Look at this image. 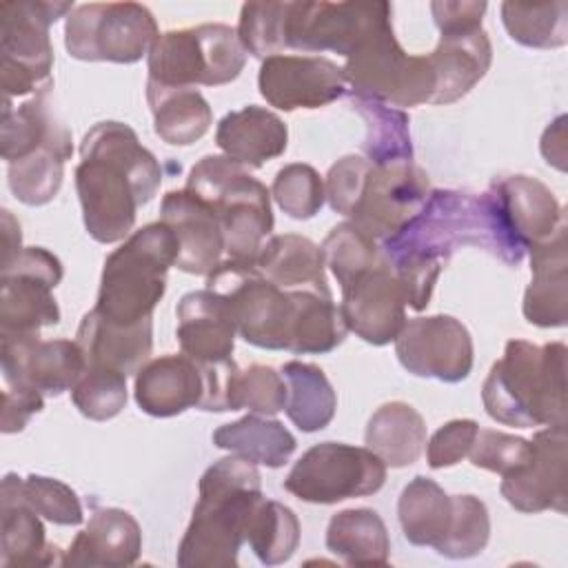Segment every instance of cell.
<instances>
[{"mask_svg": "<svg viewBox=\"0 0 568 568\" xmlns=\"http://www.w3.org/2000/svg\"><path fill=\"white\" fill-rule=\"evenodd\" d=\"M322 253L326 266L333 271L337 284L342 286L355 273L373 264L382 255V246L355 224L342 222L333 226L331 233L324 237Z\"/></svg>", "mask_w": 568, "mask_h": 568, "instance_id": "obj_48", "label": "cell"}, {"mask_svg": "<svg viewBox=\"0 0 568 568\" xmlns=\"http://www.w3.org/2000/svg\"><path fill=\"white\" fill-rule=\"evenodd\" d=\"M60 548L47 544L40 515L11 488L0 486V564L4 568L62 564Z\"/></svg>", "mask_w": 568, "mask_h": 568, "instance_id": "obj_32", "label": "cell"}, {"mask_svg": "<svg viewBox=\"0 0 568 568\" xmlns=\"http://www.w3.org/2000/svg\"><path fill=\"white\" fill-rule=\"evenodd\" d=\"M541 153L548 164L566 171V115H559L541 135Z\"/></svg>", "mask_w": 568, "mask_h": 568, "instance_id": "obj_54", "label": "cell"}, {"mask_svg": "<svg viewBox=\"0 0 568 568\" xmlns=\"http://www.w3.org/2000/svg\"><path fill=\"white\" fill-rule=\"evenodd\" d=\"M486 2H448L435 0L430 2V11L439 33L444 31H462V29H477L481 27V18L486 13Z\"/></svg>", "mask_w": 568, "mask_h": 568, "instance_id": "obj_52", "label": "cell"}, {"mask_svg": "<svg viewBox=\"0 0 568 568\" xmlns=\"http://www.w3.org/2000/svg\"><path fill=\"white\" fill-rule=\"evenodd\" d=\"M264 499L257 464L229 455L200 477V497L178 546L180 568H235L248 521Z\"/></svg>", "mask_w": 568, "mask_h": 568, "instance_id": "obj_3", "label": "cell"}, {"mask_svg": "<svg viewBox=\"0 0 568 568\" xmlns=\"http://www.w3.org/2000/svg\"><path fill=\"white\" fill-rule=\"evenodd\" d=\"M178 342L184 355L197 364H215L233 359L235 315L231 302L211 288L182 295L175 308Z\"/></svg>", "mask_w": 568, "mask_h": 568, "instance_id": "obj_23", "label": "cell"}, {"mask_svg": "<svg viewBox=\"0 0 568 568\" xmlns=\"http://www.w3.org/2000/svg\"><path fill=\"white\" fill-rule=\"evenodd\" d=\"M430 191L426 171L415 162L393 166L371 164L346 217L373 240L384 242L419 213Z\"/></svg>", "mask_w": 568, "mask_h": 568, "instance_id": "obj_16", "label": "cell"}, {"mask_svg": "<svg viewBox=\"0 0 568 568\" xmlns=\"http://www.w3.org/2000/svg\"><path fill=\"white\" fill-rule=\"evenodd\" d=\"M324 266L322 246L295 233L268 237L255 260V268L280 288H311L333 295Z\"/></svg>", "mask_w": 568, "mask_h": 568, "instance_id": "obj_31", "label": "cell"}, {"mask_svg": "<svg viewBox=\"0 0 568 568\" xmlns=\"http://www.w3.org/2000/svg\"><path fill=\"white\" fill-rule=\"evenodd\" d=\"M271 193L277 206L293 220H311L320 213L326 191L320 173L311 164L293 162L275 173Z\"/></svg>", "mask_w": 568, "mask_h": 568, "instance_id": "obj_47", "label": "cell"}, {"mask_svg": "<svg viewBox=\"0 0 568 568\" xmlns=\"http://www.w3.org/2000/svg\"><path fill=\"white\" fill-rule=\"evenodd\" d=\"M477 430H479V424L475 419L446 422L428 439V446H426L428 466L437 470V468H448L462 462L468 455L477 437Z\"/></svg>", "mask_w": 568, "mask_h": 568, "instance_id": "obj_51", "label": "cell"}, {"mask_svg": "<svg viewBox=\"0 0 568 568\" xmlns=\"http://www.w3.org/2000/svg\"><path fill=\"white\" fill-rule=\"evenodd\" d=\"M532 453V444L524 437H515L493 428H479L468 450L470 464L497 475H508L521 468Z\"/></svg>", "mask_w": 568, "mask_h": 568, "instance_id": "obj_50", "label": "cell"}, {"mask_svg": "<svg viewBox=\"0 0 568 568\" xmlns=\"http://www.w3.org/2000/svg\"><path fill=\"white\" fill-rule=\"evenodd\" d=\"M53 89V87H51ZM51 89L36 93L20 106H11V98L2 102V160L16 162L40 149H51L64 160H71L73 144L71 131L64 126L60 115L51 104Z\"/></svg>", "mask_w": 568, "mask_h": 568, "instance_id": "obj_25", "label": "cell"}, {"mask_svg": "<svg viewBox=\"0 0 568 568\" xmlns=\"http://www.w3.org/2000/svg\"><path fill=\"white\" fill-rule=\"evenodd\" d=\"M257 87L262 98L280 109H320L346 91L342 67L322 55L277 53L260 64Z\"/></svg>", "mask_w": 568, "mask_h": 568, "instance_id": "obj_20", "label": "cell"}, {"mask_svg": "<svg viewBox=\"0 0 568 568\" xmlns=\"http://www.w3.org/2000/svg\"><path fill=\"white\" fill-rule=\"evenodd\" d=\"M386 481V464L368 448L322 442L311 446L288 470L284 488L308 504H337L377 493Z\"/></svg>", "mask_w": 568, "mask_h": 568, "instance_id": "obj_12", "label": "cell"}, {"mask_svg": "<svg viewBox=\"0 0 568 568\" xmlns=\"http://www.w3.org/2000/svg\"><path fill=\"white\" fill-rule=\"evenodd\" d=\"M532 280L524 293V317L541 328L566 326L568 320V253L566 224L530 248Z\"/></svg>", "mask_w": 568, "mask_h": 568, "instance_id": "obj_28", "label": "cell"}, {"mask_svg": "<svg viewBox=\"0 0 568 568\" xmlns=\"http://www.w3.org/2000/svg\"><path fill=\"white\" fill-rule=\"evenodd\" d=\"M501 22L515 42L530 49H557L568 42V4L564 0L501 2Z\"/></svg>", "mask_w": 568, "mask_h": 568, "instance_id": "obj_40", "label": "cell"}, {"mask_svg": "<svg viewBox=\"0 0 568 568\" xmlns=\"http://www.w3.org/2000/svg\"><path fill=\"white\" fill-rule=\"evenodd\" d=\"M428 60L435 71V95L430 104H450L464 98L486 75L493 62V44L481 27L444 31Z\"/></svg>", "mask_w": 568, "mask_h": 568, "instance_id": "obj_26", "label": "cell"}, {"mask_svg": "<svg viewBox=\"0 0 568 568\" xmlns=\"http://www.w3.org/2000/svg\"><path fill=\"white\" fill-rule=\"evenodd\" d=\"M73 9V2L58 0H16L0 4V82L4 98L40 93L53 87L49 29Z\"/></svg>", "mask_w": 568, "mask_h": 568, "instance_id": "obj_9", "label": "cell"}, {"mask_svg": "<svg viewBox=\"0 0 568 568\" xmlns=\"http://www.w3.org/2000/svg\"><path fill=\"white\" fill-rule=\"evenodd\" d=\"M44 408V395L29 388H7L2 404V433L22 430L29 419Z\"/></svg>", "mask_w": 568, "mask_h": 568, "instance_id": "obj_53", "label": "cell"}, {"mask_svg": "<svg viewBox=\"0 0 568 568\" xmlns=\"http://www.w3.org/2000/svg\"><path fill=\"white\" fill-rule=\"evenodd\" d=\"M71 399L75 408L93 422L113 419L129 399L126 375L104 366H87L71 388Z\"/></svg>", "mask_w": 568, "mask_h": 568, "instance_id": "obj_45", "label": "cell"}, {"mask_svg": "<svg viewBox=\"0 0 568 568\" xmlns=\"http://www.w3.org/2000/svg\"><path fill=\"white\" fill-rule=\"evenodd\" d=\"M206 382L202 364L189 355L149 359L135 375V402L151 417H173L200 408Z\"/></svg>", "mask_w": 568, "mask_h": 568, "instance_id": "obj_24", "label": "cell"}, {"mask_svg": "<svg viewBox=\"0 0 568 568\" xmlns=\"http://www.w3.org/2000/svg\"><path fill=\"white\" fill-rule=\"evenodd\" d=\"M22 233H20V222L11 215V211L2 209V266L9 264L20 251Z\"/></svg>", "mask_w": 568, "mask_h": 568, "instance_id": "obj_55", "label": "cell"}, {"mask_svg": "<svg viewBox=\"0 0 568 568\" xmlns=\"http://www.w3.org/2000/svg\"><path fill=\"white\" fill-rule=\"evenodd\" d=\"M286 382V415L302 433H315L331 424L337 395L324 371L308 362H286L282 366Z\"/></svg>", "mask_w": 568, "mask_h": 568, "instance_id": "obj_38", "label": "cell"}, {"mask_svg": "<svg viewBox=\"0 0 568 568\" xmlns=\"http://www.w3.org/2000/svg\"><path fill=\"white\" fill-rule=\"evenodd\" d=\"M142 552V530L122 508H98L62 555V566H133Z\"/></svg>", "mask_w": 568, "mask_h": 568, "instance_id": "obj_27", "label": "cell"}, {"mask_svg": "<svg viewBox=\"0 0 568 568\" xmlns=\"http://www.w3.org/2000/svg\"><path fill=\"white\" fill-rule=\"evenodd\" d=\"M184 189L213 209L224 235V260L255 264L273 231L268 189L226 155H204Z\"/></svg>", "mask_w": 568, "mask_h": 568, "instance_id": "obj_6", "label": "cell"}, {"mask_svg": "<svg viewBox=\"0 0 568 568\" xmlns=\"http://www.w3.org/2000/svg\"><path fill=\"white\" fill-rule=\"evenodd\" d=\"M246 544L264 566L288 561L300 544L297 515L288 506L264 497L248 521Z\"/></svg>", "mask_w": 568, "mask_h": 568, "instance_id": "obj_41", "label": "cell"}, {"mask_svg": "<svg viewBox=\"0 0 568 568\" xmlns=\"http://www.w3.org/2000/svg\"><path fill=\"white\" fill-rule=\"evenodd\" d=\"M453 515L444 539L435 550L448 559H468L479 555L490 539V517L486 504L475 495H450Z\"/></svg>", "mask_w": 568, "mask_h": 568, "instance_id": "obj_44", "label": "cell"}, {"mask_svg": "<svg viewBox=\"0 0 568 568\" xmlns=\"http://www.w3.org/2000/svg\"><path fill=\"white\" fill-rule=\"evenodd\" d=\"M75 342L84 355L87 366H104L129 375L149 362L153 348V320L135 326H118L104 322L93 308L84 313Z\"/></svg>", "mask_w": 568, "mask_h": 568, "instance_id": "obj_29", "label": "cell"}, {"mask_svg": "<svg viewBox=\"0 0 568 568\" xmlns=\"http://www.w3.org/2000/svg\"><path fill=\"white\" fill-rule=\"evenodd\" d=\"M206 288L231 302L237 333L246 344L266 351H295L311 288H280L255 264L233 260H222L206 275Z\"/></svg>", "mask_w": 568, "mask_h": 568, "instance_id": "obj_7", "label": "cell"}, {"mask_svg": "<svg viewBox=\"0 0 568 568\" xmlns=\"http://www.w3.org/2000/svg\"><path fill=\"white\" fill-rule=\"evenodd\" d=\"M453 497L430 477H413L397 501V517L404 537L413 546H437L450 524Z\"/></svg>", "mask_w": 568, "mask_h": 568, "instance_id": "obj_37", "label": "cell"}, {"mask_svg": "<svg viewBox=\"0 0 568 568\" xmlns=\"http://www.w3.org/2000/svg\"><path fill=\"white\" fill-rule=\"evenodd\" d=\"M146 102L153 113V131L166 144L189 146L202 140L213 124V111L197 89L146 80Z\"/></svg>", "mask_w": 568, "mask_h": 568, "instance_id": "obj_33", "label": "cell"}, {"mask_svg": "<svg viewBox=\"0 0 568 568\" xmlns=\"http://www.w3.org/2000/svg\"><path fill=\"white\" fill-rule=\"evenodd\" d=\"M390 18L388 2H286L284 51H333L348 58L371 31Z\"/></svg>", "mask_w": 568, "mask_h": 568, "instance_id": "obj_14", "label": "cell"}, {"mask_svg": "<svg viewBox=\"0 0 568 568\" xmlns=\"http://www.w3.org/2000/svg\"><path fill=\"white\" fill-rule=\"evenodd\" d=\"M64 158L51 149H40L27 158L9 162L7 182L11 193L27 206L51 202L64 178Z\"/></svg>", "mask_w": 568, "mask_h": 568, "instance_id": "obj_43", "label": "cell"}, {"mask_svg": "<svg viewBox=\"0 0 568 568\" xmlns=\"http://www.w3.org/2000/svg\"><path fill=\"white\" fill-rule=\"evenodd\" d=\"M326 548L348 566H386L390 539L384 519L373 508H346L331 517Z\"/></svg>", "mask_w": 568, "mask_h": 568, "instance_id": "obj_35", "label": "cell"}, {"mask_svg": "<svg viewBox=\"0 0 568 568\" xmlns=\"http://www.w3.org/2000/svg\"><path fill=\"white\" fill-rule=\"evenodd\" d=\"M286 2H246L240 11L237 38L246 53L271 58L284 51Z\"/></svg>", "mask_w": 568, "mask_h": 568, "instance_id": "obj_49", "label": "cell"}, {"mask_svg": "<svg viewBox=\"0 0 568 568\" xmlns=\"http://www.w3.org/2000/svg\"><path fill=\"white\" fill-rule=\"evenodd\" d=\"M530 459L504 475L501 495L519 513H566L568 499V435L566 424L546 426L530 439Z\"/></svg>", "mask_w": 568, "mask_h": 568, "instance_id": "obj_18", "label": "cell"}, {"mask_svg": "<svg viewBox=\"0 0 568 568\" xmlns=\"http://www.w3.org/2000/svg\"><path fill=\"white\" fill-rule=\"evenodd\" d=\"M175 257L178 240L162 220L133 231L104 260L93 311L118 326L153 320V308L166 291V273L175 266Z\"/></svg>", "mask_w": 568, "mask_h": 568, "instance_id": "obj_5", "label": "cell"}, {"mask_svg": "<svg viewBox=\"0 0 568 568\" xmlns=\"http://www.w3.org/2000/svg\"><path fill=\"white\" fill-rule=\"evenodd\" d=\"M395 355L410 375L455 384L473 368V337L453 315L413 317L395 337Z\"/></svg>", "mask_w": 568, "mask_h": 568, "instance_id": "obj_17", "label": "cell"}, {"mask_svg": "<svg viewBox=\"0 0 568 568\" xmlns=\"http://www.w3.org/2000/svg\"><path fill=\"white\" fill-rule=\"evenodd\" d=\"M344 80L351 93L404 109L430 102L435 71L428 55H408L395 38L393 20L371 31L346 58Z\"/></svg>", "mask_w": 568, "mask_h": 568, "instance_id": "obj_10", "label": "cell"}, {"mask_svg": "<svg viewBox=\"0 0 568 568\" xmlns=\"http://www.w3.org/2000/svg\"><path fill=\"white\" fill-rule=\"evenodd\" d=\"M364 442L386 466H410L426 446L424 417L406 402H386L371 415Z\"/></svg>", "mask_w": 568, "mask_h": 568, "instance_id": "obj_34", "label": "cell"}, {"mask_svg": "<svg viewBox=\"0 0 568 568\" xmlns=\"http://www.w3.org/2000/svg\"><path fill=\"white\" fill-rule=\"evenodd\" d=\"M215 144L242 166L260 169L288 146V129L273 111L248 104L226 113L215 129Z\"/></svg>", "mask_w": 568, "mask_h": 568, "instance_id": "obj_30", "label": "cell"}, {"mask_svg": "<svg viewBox=\"0 0 568 568\" xmlns=\"http://www.w3.org/2000/svg\"><path fill=\"white\" fill-rule=\"evenodd\" d=\"M246 64V49L229 24L171 29L155 38L146 69L149 80L164 87H220L233 82Z\"/></svg>", "mask_w": 568, "mask_h": 568, "instance_id": "obj_8", "label": "cell"}, {"mask_svg": "<svg viewBox=\"0 0 568 568\" xmlns=\"http://www.w3.org/2000/svg\"><path fill=\"white\" fill-rule=\"evenodd\" d=\"M160 220L178 240L175 266L191 275H209L224 260V235L213 209L189 189L169 191Z\"/></svg>", "mask_w": 568, "mask_h": 568, "instance_id": "obj_22", "label": "cell"}, {"mask_svg": "<svg viewBox=\"0 0 568 568\" xmlns=\"http://www.w3.org/2000/svg\"><path fill=\"white\" fill-rule=\"evenodd\" d=\"M351 106L366 122L364 153L371 164L393 166L413 162L408 113L404 109L355 93H351Z\"/></svg>", "mask_w": 568, "mask_h": 568, "instance_id": "obj_39", "label": "cell"}, {"mask_svg": "<svg viewBox=\"0 0 568 568\" xmlns=\"http://www.w3.org/2000/svg\"><path fill=\"white\" fill-rule=\"evenodd\" d=\"M393 266L446 268L457 248L477 246L517 266L526 253L510 237L493 195L433 189L417 215L379 242Z\"/></svg>", "mask_w": 568, "mask_h": 568, "instance_id": "obj_2", "label": "cell"}, {"mask_svg": "<svg viewBox=\"0 0 568 568\" xmlns=\"http://www.w3.org/2000/svg\"><path fill=\"white\" fill-rule=\"evenodd\" d=\"M2 486L11 488L24 504H29L40 517L58 526H78L84 519L78 493L60 479L44 475L18 477L7 473Z\"/></svg>", "mask_w": 568, "mask_h": 568, "instance_id": "obj_42", "label": "cell"}, {"mask_svg": "<svg viewBox=\"0 0 568 568\" xmlns=\"http://www.w3.org/2000/svg\"><path fill=\"white\" fill-rule=\"evenodd\" d=\"M2 379L7 388H29L58 397L84 373V355L73 339L0 337Z\"/></svg>", "mask_w": 568, "mask_h": 568, "instance_id": "obj_19", "label": "cell"}, {"mask_svg": "<svg viewBox=\"0 0 568 568\" xmlns=\"http://www.w3.org/2000/svg\"><path fill=\"white\" fill-rule=\"evenodd\" d=\"M158 22L140 2L78 4L64 22V47L84 62L133 64L149 55Z\"/></svg>", "mask_w": 568, "mask_h": 568, "instance_id": "obj_11", "label": "cell"}, {"mask_svg": "<svg viewBox=\"0 0 568 568\" xmlns=\"http://www.w3.org/2000/svg\"><path fill=\"white\" fill-rule=\"evenodd\" d=\"M286 382L282 373L266 364H251L248 368H237L231 382L229 408H248L257 415H275L286 406Z\"/></svg>", "mask_w": 568, "mask_h": 568, "instance_id": "obj_46", "label": "cell"}, {"mask_svg": "<svg viewBox=\"0 0 568 568\" xmlns=\"http://www.w3.org/2000/svg\"><path fill=\"white\" fill-rule=\"evenodd\" d=\"M566 355L564 342L510 339L484 379L486 413L517 428L566 424Z\"/></svg>", "mask_w": 568, "mask_h": 568, "instance_id": "obj_4", "label": "cell"}, {"mask_svg": "<svg viewBox=\"0 0 568 568\" xmlns=\"http://www.w3.org/2000/svg\"><path fill=\"white\" fill-rule=\"evenodd\" d=\"M75 191L87 233L100 244L131 235L138 209L149 204L162 184L155 155L135 131L115 120L98 122L80 142Z\"/></svg>", "mask_w": 568, "mask_h": 568, "instance_id": "obj_1", "label": "cell"}, {"mask_svg": "<svg viewBox=\"0 0 568 568\" xmlns=\"http://www.w3.org/2000/svg\"><path fill=\"white\" fill-rule=\"evenodd\" d=\"M62 273V262L42 246H27L2 266L0 337H31L60 322L53 288Z\"/></svg>", "mask_w": 568, "mask_h": 568, "instance_id": "obj_13", "label": "cell"}, {"mask_svg": "<svg viewBox=\"0 0 568 568\" xmlns=\"http://www.w3.org/2000/svg\"><path fill=\"white\" fill-rule=\"evenodd\" d=\"M339 313L348 331L373 346L395 342L406 324L410 306L408 286L402 273L382 255L339 286Z\"/></svg>", "mask_w": 568, "mask_h": 568, "instance_id": "obj_15", "label": "cell"}, {"mask_svg": "<svg viewBox=\"0 0 568 568\" xmlns=\"http://www.w3.org/2000/svg\"><path fill=\"white\" fill-rule=\"evenodd\" d=\"M213 444L268 468L284 466L297 446L295 437L282 422L257 413L222 424L213 433Z\"/></svg>", "mask_w": 568, "mask_h": 568, "instance_id": "obj_36", "label": "cell"}, {"mask_svg": "<svg viewBox=\"0 0 568 568\" xmlns=\"http://www.w3.org/2000/svg\"><path fill=\"white\" fill-rule=\"evenodd\" d=\"M488 193L493 195L510 237L524 253L550 240L559 226L566 224L555 193L537 178L521 173L499 175L490 182Z\"/></svg>", "mask_w": 568, "mask_h": 568, "instance_id": "obj_21", "label": "cell"}]
</instances>
